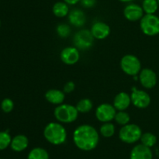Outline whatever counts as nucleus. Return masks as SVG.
I'll return each mask as SVG.
<instances>
[{
    "instance_id": "f257e3e1",
    "label": "nucleus",
    "mask_w": 159,
    "mask_h": 159,
    "mask_svg": "<svg viewBox=\"0 0 159 159\" xmlns=\"http://www.w3.org/2000/svg\"><path fill=\"white\" fill-rule=\"evenodd\" d=\"M73 141L75 146L82 151H93L99 143V133L90 125H81L73 132Z\"/></svg>"
},
{
    "instance_id": "f03ea898",
    "label": "nucleus",
    "mask_w": 159,
    "mask_h": 159,
    "mask_svg": "<svg viewBox=\"0 0 159 159\" xmlns=\"http://www.w3.org/2000/svg\"><path fill=\"white\" fill-rule=\"evenodd\" d=\"M43 136L51 144L61 145L66 141L67 131L60 123L51 122L45 126Z\"/></svg>"
},
{
    "instance_id": "7ed1b4c3",
    "label": "nucleus",
    "mask_w": 159,
    "mask_h": 159,
    "mask_svg": "<svg viewBox=\"0 0 159 159\" xmlns=\"http://www.w3.org/2000/svg\"><path fill=\"white\" fill-rule=\"evenodd\" d=\"M54 115L61 123H71L75 121L79 115L76 107L69 104H61L55 108Z\"/></svg>"
},
{
    "instance_id": "20e7f679",
    "label": "nucleus",
    "mask_w": 159,
    "mask_h": 159,
    "mask_svg": "<svg viewBox=\"0 0 159 159\" xmlns=\"http://www.w3.org/2000/svg\"><path fill=\"white\" fill-rule=\"evenodd\" d=\"M142 134V130L139 126L128 123L121 128L119 132V137L124 143H134L141 140Z\"/></svg>"
},
{
    "instance_id": "39448f33",
    "label": "nucleus",
    "mask_w": 159,
    "mask_h": 159,
    "mask_svg": "<svg viewBox=\"0 0 159 159\" xmlns=\"http://www.w3.org/2000/svg\"><path fill=\"white\" fill-rule=\"evenodd\" d=\"M140 27L146 35H157L159 34V17L155 14H145L140 21Z\"/></svg>"
},
{
    "instance_id": "423d86ee",
    "label": "nucleus",
    "mask_w": 159,
    "mask_h": 159,
    "mask_svg": "<svg viewBox=\"0 0 159 159\" xmlns=\"http://www.w3.org/2000/svg\"><path fill=\"white\" fill-rule=\"evenodd\" d=\"M120 67L126 74L134 76L141 72V63L137 56L134 55H126L121 59Z\"/></svg>"
},
{
    "instance_id": "0eeeda50",
    "label": "nucleus",
    "mask_w": 159,
    "mask_h": 159,
    "mask_svg": "<svg viewBox=\"0 0 159 159\" xmlns=\"http://www.w3.org/2000/svg\"><path fill=\"white\" fill-rule=\"evenodd\" d=\"M74 44L75 48L80 50H87L91 48L94 42V37L92 34L91 31L81 30L78 31L75 35Z\"/></svg>"
},
{
    "instance_id": "6e6552de",
    "label": "nucleus",
    "mask_w": 159,
    "mask_h": 159,
    "mask_svg": "<svg viewBox=\"0 0 159 159\" xmlns=\"http://www.w3.org/2000/svg\"><path fill=\"white\" fill-rule=\"evenodd\" d=\"M116 109L114 106L109 103H103L97 107L96 110V117L102 123H109L114 119Z\"/></svg>"
},
{
    "instance_id": "1a4fd4ad",
    "label": "nucleus",
    "mask_w": 159,
    "mask_h": 159,
    "mask_svg": "<svg viewBox=\"0 0 159 159\" xmlns=\"http://www.w3.org/2000/svg\"><path fill=\"white\" fill-rule=\"evenodd\" d=\"M130 98L132 104L138 108H145L151 103V97L147 92L135 88L133 89Z\"/></svg>"
},
{
    "instance_id": "9d476101",
    "label": "nucleus",
    "mask_w": 159,
    "mask_h": 159,
    "mask_svg": "<svg viewBox=\"0 0 159 159\" xmlns=\"http://www.w3.org/2000/svg\"><path fill=\"white\" fill-rule=\"evenodd\" d=\"M144 10L142 6L136 3H129L124 9V16L129 21H138L141 20L144 17Z\"/></svg>"
},
{
    "instance_id": "9b49d317",
    "label": "nucleus",
    "mask_w": 159,
    "mask_h": 159,
    "mask_svg": "<svg viewBox=\"0 0 159 159\" xmlns=\"http://www.w3.org/2000/svg\"><path fill=\"white\" fill-rule=\"evenodd\" d=\"M139 80L141 85L147 89H152L157 84V75L152 70L143 69L139 73Z\"/></svg>"
},
{
    "instance_id": "f8f14e48",
    "label": "nucleus",
    "mask_w": 159,
    "mask_h": 159,
    "mask_svg": "<svg viewBox=\"0 0 159 159\" xmlns=\"http://www.w3.org/2000/svg\"><path fill=\"white\" fill-rule=\"evenodd\" d=\"M60 57L66 65H74L79 62L80 54L79 49L75 47H66L61 51Z\"/></svg>"
},
{
    "instance_id": "ddd939ff",
    "label": "nucleus",
    "mask_w": 159,
    "mask_h": 159,
    "mask_svg": "<svg viewBox=\"0 0 159 159\" xmlns=\"http://www.w3.org/2000/svg\"><path fill=\"white\" fill-rule=\"evenodd\" d=\"M91 33L94 38L98 40L105 39L110 35V27L107 23L102 21H98L93 23L91 28Z\"/></svg>"
},
{
    "instance_id": "4468645a",
    "label": "nucleus",
    "mask_w": 159,
    "mask_h": 159,
    "mask_svg": "<svg viewBox=\"0 0 159 159\" xmlns=\"http://www.w3.org/2000/svg\"><path fill=\"white\" fill-rule=\"evenodd\" d=\"M153 154L150 147L144 146L142 143L134 147L130 151V159H152Z\"/></svg>"
},
{
    "instance_id": "2eb2a0df",
    "label": "nucleus",
    "mask_w": 159,
    "mask_h": 159,
    "mask_svg": "<svg viewBox=\"0 0 159 159\" xmlns=\"http://www.w3.org/2000/svg\"><path fill=\"white\" fill-rule=\"evenodd\" d=\"M131 104L130 95L126 92H120L113 100V106L118 111H124Z\"/></svg>"
},
{
    "instance_id": "dca6fc26",
    "label": "nucleus",
    "mask_w": 159,
    "mask_h": 159,
    "mask_svg": "<svg viewBox=\"0 0 159 159\" xmlns=\"http://www.w3.org/2000/svg\"><path fill=\"white\" fill-rule=\"evenodd\" d=\"M68 20L69 23L76 27H81L84 26L86 21L85 12L81 9H72L68 13Z\"/></svg>"
},
{
    "instance_id": "f3484780",
    "label": "nucleus",
    "mask_w": 159,
    "mask_h": 159,
    "mask_svg": "<svg viewBox=\"0 0 159 159\" xmlns=\"http://www.w3.org/2000/svg\"><path fill=\"white\" fill-rule=\"evenodd\" d=\"M65 92L57 89H51L45 94V98L47 101L53 104H61L65 101Z\"/></svg>"
},
{
    "instance_id": "a211bd4d",
    "label": "nucleus",
    "mask_w": 159,
    "mask_h": 159,
    "mask_svg": "<svg viewBox=\"0 0 159 159\" xmlns=\"http://www.w3.org/2000/svg\"><path fill=\"white\" fill-rule=\"evenodd\" d=\"M28 144H29V140L27 137L23 134H20L12 139L10 147L12 150L16 152H21L27 148Z\"/></svg>"
},
{
    "instance_id": "6ab92c4d",
    "label": "nucleus",
    "mask_w": 159,
    "mask_h": 159,
    "mask_svg": "<svg viewBox=\"0 0 159 159\" xmlns=\"http://www.w3.org/2000/svg\"><path fill=\"white\" fill-rule=\"evenodd\" d=\"M52 12L55 17L62 18L69 13V8H68V4L65 2H57L53 6Z\"/></svg>"
},
{
    "instance_id": "aec40b11",
    "label": "nucleus",
    "mask_w": 159,
    "mask_h": 159,
    "mask_svg": "<svg viewBox=\"0 0 159 159\" xmlns=\"http://www.w3.org/2000/svg\"><path fill=\"white\" fill-rule=\"evenodd\" d=\"M27 159H49V154L42 147H34L29 152Z\"/></svg>"
},
{
    "instance_id": "412c9836",
    "label": "nucleus",
    "mask_w": 159,
    "mask_h": 159,
    "mask_svg": "<svg viewBox=\"0 0 159 159\" xmlns=\"http://www.w3.org/2000/svg\"><path fill=\"white\" fill-rule=\"evenodd\" d=\"M141 6L146 14H155L158 10L159 5L158 0H143Z\"/></svg>"
},
{
    "instance_id": "4be33fe9",
    "label": "nucleus",
    "mask_w": 159,
    "mask_h": 159,
    "mask_svg": "<svg viewBox=\"0 0 159 159\" xmlns=\"http://www.w3.org/2000/svg\"><path fill=\"white\" fill-rule=\"evenodd\" d=\"M79 112L81 113H87L92 110L93 107V101L89 98H83L81 99L79 102L77 103V105L75 106Z\"/></svg>"
},
{
    "instance_id": "5701e85b",
    "label": "nucleus",
    "mask_w": 159,
    "mask_h": 159,
    "mask_svg": "<svg viewBox=\"0 0 159 159\" xmlns=\"http://www.w3.org/2000/svg\"><path fill=\"white\" fill-rule=\"evenodd\" d=\"M140 140L143 145L151 148L155 146V143H157V137L152 132H145L142 134Z\"/></svg>"
},
{
    "instance_id": "b1692460",
    "label": "nucleus",
    "mask_w": 159,
    "mask_h": 159,
    "mask_svg": "<svg viewBox=\"0 0 159 159\" xmlns=\"http://www.w3.org/2000/svg\"><path fill=\"white\" fill-rule=\"evenodd\" d=\"M99 131H100V133L102 137L109 138V137H111L114 135L115 126L110 122H109V123H104L101 126Z\"/></svg>"
},
{
    "instance_id": "393cba45",
    "label": "nucleus",
    "mask_w": 159,
    "mask_h": 159,
    "mask_svg": "<svg viewBox=\"0 0 159 159\" xmlns=\"http://www.w3.org/2000/svg\"><path fill=\"white\" fill-rule=\"evenodd\" d=\"M12 138L7 131H0V151L6 149L10 146Z\"/></svg>"
},
{
    "instance_id": "a878e982",
    "label": "nucleus",
    "mask_w": 159,
    "mask_h": 159,
    "mask_svg": "<svg viewBox=\"0 0 159 159\" xmlns=\"http://www.w3.org/2000/svg\"><path fill=\"white\" fill-rule=\"evenodd\" d=\"M114 119L118 124L124 126L128 124L130 120V117L127 112H124V111H119L116 113Z\"/></svg>"
},
{
    "instance_id": "bb28decb",
    "label": "nucleus",
    "mask_w": 159,
    "mask_h": 159,
    "mask_svg": "<svg viewBox=\"0 0 159 159\" xmlns=\"http://www.w3.org/2000/svg\"><path fill=\"white\" fill-rule=\"evenodd\" d=\"M57 34H58L59 37L65 38V37H68L71 34V28L68 25L65 24V23L59 24L57 26Z\"/></svg>"
},
{
    "instance_id": "cd10ccee",
    "label": "nucleus",
    "mask_w": 159,
    "mask_h": 159,
    "mask_svg": "<svg viewBox=\"0 0 159 159\" xmlns=\"http://www.w3.org/2000/svg\"><path fill=\"white\" fill-rule=\"evenodd\" d=\"M14 108V103L10 98H5L1 103V108L6 113L12 112Z\"/></svg>"
},
{
    "instance_id": "c85d7f7f",
    "label": "nucleus",
    "mask_w": 159,
    "mask_h": 159,
    "mask_svg": "<svg viewBox=\"0 0 159 159\" xmlns=\"http://www.w3.org/2000/svg\"><path fill=\"white\" fill-rule=\"evenodd\" d=\"M75 88V84L72 81H68L64 86V92L67 94H70Z\"/></svg>"
},
{
    "instance_id": "c756f323",
    "label": "nucleus",
    "mask_w": 159,
    "mask_h": 159,
    "mask_svg": "<svg viewBox=\"0 0 159 159\" xmlns=\"http://www.w3.org/2000/svg\"><path fill=\"white\" fill-rule=\"evenodd\" d=\"M81 4L85 8H93L96 4V0H80Z\"/></svg>"
},
{
    "instance_id": "7c9ffc66",
    "label": "nucleus",
    "mask_w": 159,
    "mask_h": 159,
    "mask_svg": "<svg viewBox=\"0 0 159 159\" xmlns=\"http://www.w3.org/2000/svg\"><path fill=\"white\" fill-rule=\"evenodd\" d=\"M65 2H66L68 5H75L80 2V0H64Z\"/></svg>"
},
{
    "instance_id": "2f4dec72",
    "label": "nucleus",
    "mask_w": 159,
    "mask_h": 159,
    "mask_svg": "<svg viewBox=\"0 0 159 159\" xmlns=\"http://www.w3.org/2000/svg\"><path fill=\"white\" fill-rule=\"evenodd\" d=\"M119 1L122 2H132L133 0H119Z\"/></svg>"
},
{
    "instance_id": "473e14b6",
    "label": "nucleus",
    "mask_w": 159,
    "mask_h": 159,
    "mask_svg": "<svg viewBox=\"0 0 159 159\" xmlns=\"http://www.w3.org/2000/svg\"><path fill=\"white\" fill-rule=\"evenodd\" d=\"M158 5H159V0H158Z\"/></svg>"
},
{
    "instance_id": "72a5a7b5",
    "label": "nucleus",
    "mask_w": 159,
    "mask_h": 159,
    "mask_svg": "<svg viewBox=\"0 0 159 159\" xmlns=\"http://www.w3.org/2000/svg\"><path fill=\"white\" fill-rule=\"evenodd\" d=\"M0 25H1V21H0Z\"/></svg>"
}]
</instances>
